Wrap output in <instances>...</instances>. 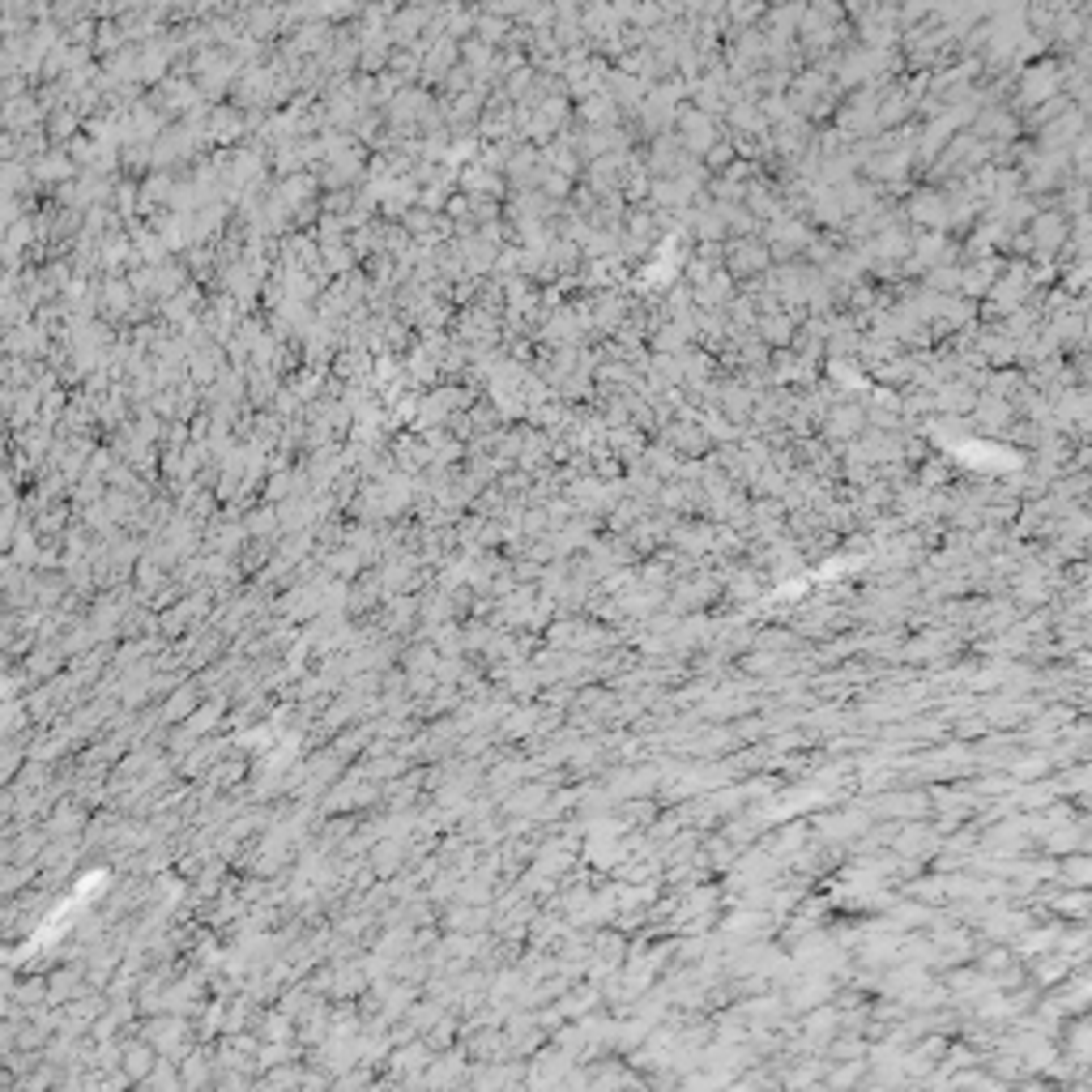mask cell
<instances>
[{
    "mask_svg": "<svg viewBox=\"0 0 1092 1092\" xmlns=\"http://www.w3.org/2000/svg\"><path fill=\"white\" fill-rule=\"evenodd\" d=\"M1058 879L1076 892H1092V853H1067L1058 862Z\"/></svg>",
    "mask_w": 1092,
    "mask_h": 1092,
    "instance_id": "6da1fadb",
    "label": "cell"
}]
</instances>
